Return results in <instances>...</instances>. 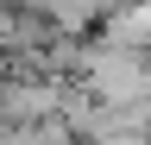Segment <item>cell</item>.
<instances>
[{
	"instance_id": "6da1fadb",
	"label": "cell",
	"mask_w": 151,
	"mask_h": 145,
	"mask_svg": "<svg viewBox=\"0 0 151 145\" xmlns=\"http://www.w3.org/2000/svg\"><path fill=\"white\" fill-rule=\"evenodd\" d=\"M82 76H88V95L107 101V107H126V101H145V50H126V44H88L82 50Z\"/></svg>"
},
{
	"instance_id": "7a4b0ae2",
	"label": "cell",
	"mask_w": 151,
	"mask_h": 145,
	"mask_svg": "<svg viewBox=\"0 0 151 145\" xmlns=\"http://www.w3.org/2000/svg\"><path fill=\"white\" fill-rule=\"evenodd\" d=\"M63 114V88H57L50 76L38 82V76H25V82H0V126H44V120H57Z\"/></svg>"
},
{
	"instance_id": "3957f363",
	"label": "cell",
	"mask_w": 151,
	"mask_h": 145,
	"mask_svg": "<svg viewBox=\"0 0 151 145\" xmlns=\"http://www.w3.org/2000/svg\"><path fill=\"white\" fill-rule=\"evenodd\" d=\"M107 44L151 50V0H126V6H113V13H107Z\"/></svg>"
},
{
	"instance_id": "277c9868",
	"label": "cell",
	"mask_w": 151,
	"mask_h": 145,
	"mask_svg": "<svg viewBox=\"0 0 151 145\" xmlns=\"http://www.w3.org/2000/svg\"><path fill=\"white\" fill-rule=\"evenodd\" d=\"M145 101H151V50H145Z\"/></svg>"
},
{
	"instance_id": "5b68a950",
	"label": "cell",
	"mask_w": 151,
	"mask_h": 145,
	"mask_svg": "<svg viewBox=\"0 0 151 145\" xmlns=\"http://www.w3.org/2000/svg\"><path fill=\"white\" fill-rule=\"evenodd\" d=\"M0 82H6V69H0Z\"/></svg>"
}]
</instances>
